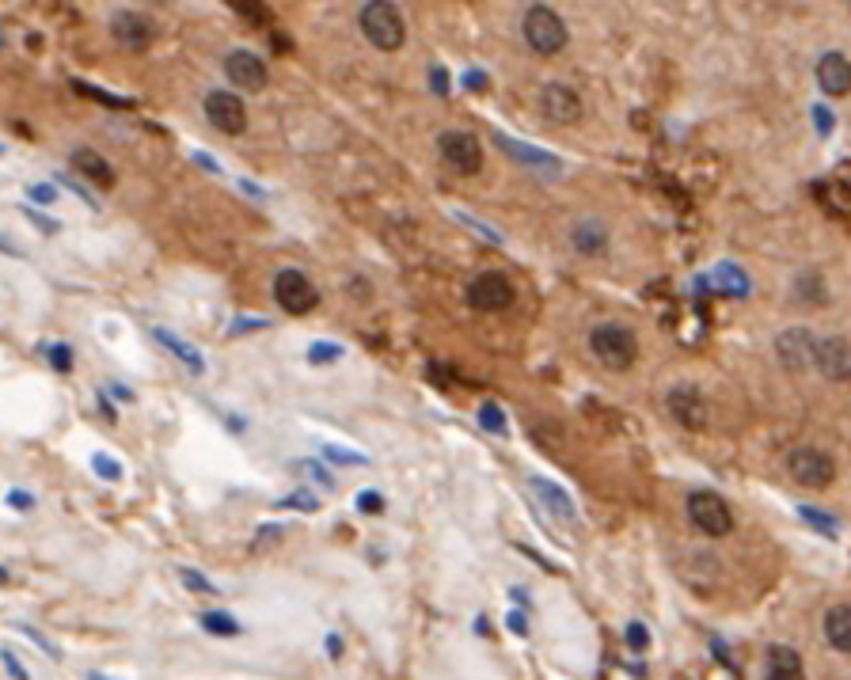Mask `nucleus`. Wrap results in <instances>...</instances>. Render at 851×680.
<instances>
[{
    "instance_id": "nucleus-9",
    "label": "nucleus",
    "mask_w": 851,
    "mask_h": 680,
    "mask_svg": "<svg viewBox=\"0 0 851 680\" xmlns=\"http://www.w3.org/2000/svg\"><path fill=\"white\" fill-rule=\"evenodd\" d=\"M814 369L833 384H851V339L825 335L814 342Z\"/></svg>"
},
{
    "instance_id": "nucleus-6",
    "label": "nucleus",
    "mask_w": 851,
    "mask_h": 680,
    "mask_svg": "<svg viewBox=\"0 0 851 680\" xmlns=\"http://www.w3.org/2000/svg\"><path fill=\"white\" fill-rule=\"evenodd\" d=\"M274 301H278L285 316H308L320 304V293H316V285H312V278L304 270L289 266V270H278V278H274Z\"/></svg>"
},
{
    "instance_id": "nucleus-15",
    "label": "nucleus",
    "mask_w": 851,
    "mask_h": 680,
    "mask_svg": "<svg viewBox=\"0 0 851 680\" xmlns=\"http://www.w3.org/2000/svg\"><path fill=\"white\" fill-rule=\"evenodd\" d=\"M111 35H114L118 46H126V50H133V54H141V50H149L152 46L156 27H152V19L141 16V12H114Z\"/></svg>"
},
{
    "instance_id": "nucleus-31",
    "label": "nucleus",
    "mask_w": 851,
    "mask_h": 680,
    "mask_svg": "<svg viewBox=\"0 0 851 680\" xmlns=\"http://www.w3.org/2000/svg\"><path fill=\"white\" fill-rule=\"evenodd\" d=\"M73 88H76V92H80V95H88V99H99L103 107H114V111H122V107H130V99H118V95L103 92V88H92V84H80V80H76Z\"/></svg>"
},
{
    "instance_id": "nucleus-25",
    "label": "nucleus",
    "mask_w": 851,
    "mask_h": 680,
    "mask_svg": "<svg viewBox=\"0 0 851 680\" xmlns=\"http://www.w3.org/2000/svg\"><path fill=\"white\" fill-rule=\"evenodd\" d=\"M198 620H202V627H206L209 635H221V639H232V635H240V624H236V616H228V612H202Z\"/></svg>"
},
{
    "instance_id": "nucleus-37",
    "label": "nucleus",
    "mask_w": 851,
    "mask_h": 680,
    "mask_svg": "<svg viewBox=\"0 0 851 680\" xmlns=\"http://www.w3.org/2000/svg\"><path fill=\"white\" fill-rule=\"evenodd\" d=\"M27 198H31L35 206H54L57 190L50 187V183H35V187H27Z\"/></svg>"
},
{
    "instance_id": "nucleus-21",
    "label": "nucleus",
    "mask_w": 851,
    "mask_h": 680,
    "mask_svg": "<svg viewBox=\"0 0 851 680\" xmlns=\"http://www.w3.org/2000/svg\"><path fill=\"white\" fill-rule=\"evenodd\" d=\"M825 643L833 646L836 654H851V605H833L821 620Z\"/></svg>"
},
{
    "instance_id": "nucleus-28",
    "label": "nucleus",
    "mask_w": 851,
    "mask_h": 680,
    "mask_svg": "<svg viewBox=\"0 0 851 680\" xmlns=\"http://www.w3.org/2000/svg\"><path fill=\"white\" fill-rule=\"evenodd\" d=\"M92 468L99 479H107V483H122V464L114 460L111 453H95L92 456Z\"/></svg>"
},
{
    "instance_id": "nucleus-49",
    "label": "nucleus",
    "mask_w": 851,
    "mask_h": 680,
    "mask_svg": "<svg viewBox=\"0 0 851 680\" xmlns=\"http://www.w3.org/2000/svg\"><path fill=\"white\" fill-rule=\"evenodd\" d=\"M88 680H111V677H103V673H92V677H88Z\"/></svg>"
},
{
    "instance_id": "nucleus-23",
    "label": "nucleus",
    "mask_w": 851,
    "mask_h": 680,
    "mask_svg": "<svg viewBox=\"0 0 851 680\" xmlns=\"http://www.w3.org/2000/svg\"><path fill=\"white\" fill-rule=\"evenodd\" d=\"M73 168L80 171L84 179H92V183H95L99 190H111V187H114L111 164H107V160H103V156H99L95 149H76V152H73Z\"/></svg>"
},
{
    "instance_id": "nucleus-40",
    "label": "nucleus",
    "mask_w": 851,
    "mask_h": 680,
    "mask_svg": "<svg viewBox=\"0 0 851 680\" xmlns=\"http://www.w3.org/2000/svg\"><path fill=\"white\" fill-rule=\"evenodd\" d=\"M8 506L19 513H27V510H35V494H27V491H8Z\"/></svg>"
},
{
    "instance_id": "nucleus-8",
    "label": "nucleus",
    "mask_w": 851,
    "mask_h": 680,
    "mask_svg": "<svg viewBox=\"0 0 851 680\" xmlns=\"http://www.w3.org/2000/svg\"><path fill=\"white\" fill-rule=\"evenodd\" d=\"M437 152H441V160H445L453 171H460V175H475V171L483 168V145H479V137L468 130H445L437 137Z\"/></svg>"
},
{
    "instance_id": "nucleus-47",
    "label": "nucleus",
    "mask_w": 851,
    "mask_h": 680,
    "mask_svg": "<svg viewBox=\"0 0 851 680\" xmlns=\"http://www.w3.org/2000/svg\"><path fill=\"white\" fill-rule=\"evenodd\" d=\"M0 251H4V255H12V259H19V247L12 244L8 236H0Z\"/></svg>"
},
{
    "instance_id": "nucleus-11",
    "label": "nucleus",
    "mask_w": 851,
    "mask_h": 680,
    "mask_svg": "<svg viewBox=\"0 0 851 680\" xmlns=\"http://www.w3.org/2000/svg\"><path fill=\"white\" fill-rule=\"evenodd\" d=\"M665 403H669L673 422H681L684 430L696 434V430L707 426V403H703V392L696 384H673L669 396H665Z\"/></svg>"
},
{
    "instance_id": "nucleus-43",
    "label": "nucleus",
    "mask_w": 851,
    "mask_h": 680,
    "mask_svg": "<svg viewBox=\"0 0 851 680\" xmlns=\"http://www.w3.org/2000/svg\"><path fill=\"white\" fill-rule=\"evenodd\" d=\"M802 517H806V521H814V525H821V529H833L836 525L833 517H825V513H817V510H802Z\"/></svg>"
},
{
    "instance_id": "nucleus-12",
    "label": "nucleus",
    "mask_w": 851,
    "mask_h": 680,
    "mask_svg": "<svg viewBox=\"0 0 851 680\" xmlns=\"http://www.w3.org/2000/svg\"><path fill=\"white\" fill-rule=\"evenodd\" d=\"M206 118L217 133L240 137L247 130V107L232 92H209L206 95Z\"/></svg>"
},
{
    "instance_id": "nucleus-51",
    "label": "nucleus",
    "mask_w": 851,
    "mask_h": 680,
    "mask_svg": "<svg viewBox=\"0 0 851 680\" xmlns=\"http://www.w3.org/2000/svg\"><path fill=\"white\" fill-rule=\"evenodd\" d=\"M160 4H168V0H160Z\"/></svg>"
},
{
    "instance_id": "nucleus-48",
    "label": "nucleus",
    "mask_w": 851,
    "mask_h": 680,
    "mask_svg": "<svg viewBox=\"0 0 851 680\" xmlns=\"http://www.w3.org/2000/svg\"><path fill=\"white\" fill-rule=\"evenodd\" d=\"M111 392H114L118 399H122V403H133V392H130V388H122V384H111Z\"/></svg>"
},
{
    "instance_id": "nucleus-39",
    "label": "nucleus",
    "mask_w": 851,
    "mask_h": 680,
    "mask_svg": "<svg viewBox=\"0 0 851 680\" xmlns=\"http://www.w3.org/2000/svg\"><path fill=\"white\" fill-rule=\"evenodd\" d=\"M358 510L361 513H380V510H384V494H380V491H361L358 494Z\"/></svg>"
},
{
    "instance_id": "nucleus-30",
    "label": "nucleus",
    "mask_w": 851,
    "mask_h": 680,
    "mask_svg": "<svg viewBox=\"0 0 851 680\" xmlns=\"http://www.w3.org/2000/svg\"><path fill=\"white\" fill-rule=\"evenodd\" d=\"M42 350H46V358H50V365H54L57 373H69L73 369V350L65 342H46Z\"/></svg>"
},
{
    "instance_id": "nucleus-45",
    "label": "nucleus",
    "mask_w": 851,
    "mask_h": 680,
    "mask_svg": "<svg viewBox=\"0 0 851 680\" xmlns=\"http://www.w3.org/2000/svg\"><path fill=\"white\" fill-rule=\"evenodd\" d=\"M445 88H449V80H445V69H434V92H437V95H445Z\"/></svg>"
},
{
    "instance_id": "nucleus-13",
    "label": "nucleus",
    "mask_w": 851,
    "mask_h": 680,
    "mask_svg": "<svg viewBox=\"0 0 851 680\" xmlns=\"http://www.w3.org/2000/svg\"><path fill=\"white\" fill-rule=\"evenodd\" d=\"M225 76L247 95L263 92L266 84H270V73H266L263 57L251 54V50H232V54L225 57Z\"/></svg>"
},
{
    "instance_id": "nucleus-29",
    "label": "nucleus",
    "mask_w": 851,
    "mask_h": 680,
    "mask_svg": "<svg viewBox=\"0 0 851 680\" xmlns=\"http://www.w3.org/2000/svg\"><path fill=\"white\" fill-rule=\"evenodd\" d=\"M179 582H183V586H187L190 593H202V597H209V593H217V586L209 582V578H206V574H202V570H190V567H183V570H179Z\"/></svg>"
},
{
    "instance_id": "nucleus-3",
    "label": "nucleus",
    "mask_w": 851,
    "mask_h": 680,
    "mask_svg": "<svg viewBox=\"0 0 851 680\" xmlns=\"http://www.w3.org/2000/svg\"><path fill=\"white\" fill-rule=\"evenodd\" d=\"M567 23L559 12H551L548 4H532L529 12H525V42H529L532 54L540 57H555L563 54V46H567Z\"/></svg>"
},
{
    "instance_id": "nucleus-27",
    "label": "nucleus",
    "mask_w": 851,
    "mask_h": 680,
    "mask_svg": "<svg viewBox=\"0 0 851 680\" xmlns=\"http://www.w3.org/2000/svg\"><path fill=\"white\" fill-rule=\"evenodd\" d=\"M479 426L498 437L506 434V415H502V407H498V403H483V407H479Z\"/></svg>"
},
{
    "instance_id": "nucleus-33",
    "label": "nucleus",
    "mask_w": 851,
    "mask_h": 680,
    "mask_svg": "<svg viewBox=\"0 0 851 680\" xmlns=\"http://www.w3.org/2000/svg\"><path fill=\"white\" fill-rule=\"evenodd\" d=\"M282 506H289V510H304V513H316L320 510V498L312 491H297L293 498H285Z\"/></svg>"
},
{
    "instance_id": "nucleus-44",
    "label": "nucleus",
    "mask_w": 851,
    "mask_h": 680,
    "mask_svg": "<svg viewBox=\"0 0 851 680\" xmlns=\"http://www.w3.org/2000/svg\"><path fill=\"white\" fill-rule=\"evenodd\" d=\"M194 160H198V164H202L206 171H217V175H221V164H217V160H209L206 152H194Z\"/></svg>"
},
{
    "instance_id": "nucleus-50",
    "label": "nucleus",
    "mask_w": 851,
    "mask_h": 680,
    "mask_svg": "<svg viewBox=\"0 0 851 680\" xmlns=\"http://www.w3.org/2000/svg\"><path fill=\"white\" fill-rule=\"evenodd\" d=\"M0 50H4V35H0Z\"/></svg>"
},
{
    "instance_id": "nucleus-1",
    "label": "nucleus",
    "mask_w": 851,
    "mask_h": 680,
    "mask_svg": "<svg viewBox=\"0 0 851 680\" xmlns=\"http://www.w3.org/2000/svg\"><path fill=\"white\" fill-rule=\"evenodd\" d=\"M589 350H593V358L601 361L605 369H612V373H627V369L639 361V339H635V331L616 320L597 323V327L589 331Z\"/></svg>"
},
{
    "instance_id": "nucleus-19",
    "label": "nucleus",
    "mask_w": 851,
    "mask_h": 680,
    "mask_svg": "<svg viewBox=\"0 0 851 680\" xmlns=\"http://www.w3.org/2000/svg\"><path fill=\"white\" fill-rule=\"evenodd\" d=\"M817 84L825 95H848L851 92V61L844 54H825L817 61Z\"/></svg>"
},
{
    "instance_id": "nucleus-38",
    "label": "nucleus",
    "mask_w": 851,
    "mask_h": 680,
    "mask_svg": "<svg viewBox=\"0 0 851 680\" xmlns=\"http://www.w3.org/2000/svg\"><path fill=\"white\" fill-rule=\"evenodd\" d=\"M0 665H4V669H8V677H12V680H31V677H27V669H23V662H19L16 654H12V650H8V646H4V650H0Z\"/></svg>"
},
{
    "instance_id": "nucleus-17",
    "label": "nucleus",
    "mask_w": 851,
    "mask_h": 680,
    "mask_svg": "<svg viewBox=\"0 0 851 680\" xmlns=\"http://www.w3.org/2000/svg\"><path fill=\"white\" fill-rule=\"evenodd\" d=\"M529 487H532V494L540 498V506H544L555 521H563V525H574V521H578V506H574V498H570L559 483H551L544 475H532Z\"/></svg>"
},
{
    "instance_id": "nucleus-34",
    "label": "nucleus",
    "mask_w": 851,
    "mask_h": 680,
    "mask_svg": "<svg viewBox=\"0 0 851 680\" xmlns=\"http://www.w3.org/2000/svg\"><path fill=\"white\" fill-rule=\"evenodd\" d=\"M624 639H627V646H631V650H635V654H643L646 646H650V631H646L643 624H627Z\"/></svg>"
},
{
    "instance_id": "nucleus-14",
    "label": "nucleus",
    "mask_w": 851,
    "mask_h": 680,
    "mask_svg": "<svg viewBox=\"0 0 851 680\" xmlns=\"http://www.w3.org/2000/svg\"><path fill=\"white\" fill-rule=\"evenodd\" d=\"M540 111L544 118L559 122V126H570L582 118V95L567 88V84H544L540 88Z\"/></svg>"
},
{
    "instance_id": "nucleus-42",
    "label": "nucleus",
    "mask_w": 851,
    "mask_h": 680,
    "mask_svg": "<svg viewBox=\"0 0 851 680\" xmlns=\"http://www.w3.org/2000/svg\"><path fill=\"white\" fill-rule=\"evenodd\" d=\"M27 217H31V221H35V225L42 228L46 236H54V232H57V221H50V217H38L35 209H27Z\"/></svg>"
},
{
    "instance_id": "nucleus-24",
    "label": "nucleus",
    "mask_w": 851,
    "mask_h": 680,
    "mask_svg": "<svg viewBox=\"0 0 851 680\" xmlns=\"http://www.w3.org/2000/svg\"><path fill=\"white\" fill-rule=\"evenodd\" d=\"M320 453L327 464H342V468H361V464H369V456L358 453V449H342V445H327V441H320Z\"/></svg>"
},
{
    "instance_id": "nucleus-22",
    "label": "nucleus",
    "mask_w": 851,
    "mask_h": 680,
    "mask_svg": "<svg viewBox=\"0 0 851 680\" xmlns=\"http://www.w3.org/2000/svg\"><path fill=\"white\" fill-rule=\"evenodd\" d=\"M570 247L578 255H605L608 247V228L601 221H578L570 228Z\"/></svg>"
},
{
    "instance_id": "nucleus-2",
    "label": "nucleus",
    "mask_w": 851,
    "mask_h": 680,
    "mask_svg": "<svg viewBox=\"0 0 851 680\" xmlns=\"http://www.w3.org/2000/svg\"><path fill=\"white\" fill-rule=\"evenodd\" d=\"M361 35L369 38L377 50L392 54L407 42V23H403V12H399L392 0H369L358 16Z\"/></svg>"
},
{
    "instance_id": "nucleus-46",
    "label": "nucleus",
    "mask_w": 851,
    "mask_h": 680,
    "mask_svg": "<svg viewBox=\"0 0 851 680\" xmlns=\"http://www.w3.org/2000/svg\"><path fill=\"white\" fill-rule=\"evenodd\" d=\"M327 654H331V658H339V654H342V639H339V635H327Z\"/></svg>"
},
{
    "instance_id": "nucleus-4",
    "label": "nucleus",
    "mask_w": 851,
    "mask_h": 680,
    "mask_svg": "<svg viewBox=\"0 0 851 680\" xmlns=\"http://www.w3.org/2000/svg\"><path fill=\"white\" fill-rule=\"evenodd\" d=\"M787 475L806 491H825L836 479V460L817 445H795L787 453Z\"/></svg>"
},
{
    "instance_id": "nucleus-41",
    "label": "nucleus",
    "mask_w": 851,
    "mask_h": 680,
    "mask_svg": "<svg viewBox=\"0 0 851 680\" xmlns=\"http://www.w3.org/2000/svg\"><path fill=\"white\" fill-rule=\"evenodd\" d=\"M506 624H510L513 635H529V620H525V612H510V616H506Z\"/></svg>"
},
{
    "instance_id": "nucleus-16",
    "label": "nucleus",
    "mask_w": 851,
    "mask_h": 680,
    "mask_svg": "<svg viewBox=\"0 0 851 680\" xmlns=\"http://www.w3.org/2000/svg\"><path fill=\"white\" fill-rule=\"evenodd\" d=\"M494 145L506 152L510 160H517L521 168L540 171V175H563V164H559V156H551V152L532 149V145H521V141H510L506 133H494Z\"/></svg>"
},
{
    "instance_id": "nucleus-32",
    "label": "nucleus",
    "mask_w": 851,
    "mask_h": 680,
    "mask_svg": "<svg viewBox=\"0 0 851 680\" xmlns=\"http://www.w3.org/2000/svg\"><path fill=\"white\" fill-rule=\"evenodd\" d=\"M19 631H23V635H27V639H31V643H38V646H42V654H46V658H50V662H57V658H61V650H57V646H54V639H46V635H42V631H35V627H27V624H19Z\"/></svg>"
},
{
    "instance_id": "nucleus-7",
    "label": "nucleus",
    "mask_w": 851,
    "mask_h": 680,
    "mask_svg": "<svg viewBox=\"0 0 851 680\" xmlns=\"http://www.w3.org/2000/svg\"><path fill=\"white\" fill-rule=\"evenodd\" d=\"M464 297H468V304H472L475 312H506V308L517 301V289L510 285L506 274L487 270V274H479V278L468 282Z\"/></svg>"
},
{
    "instance_id": "nucleus-5",
    "label": "nucleus",
    "mask_w": 851,
    "mask_h": 680,
    "mask_svg": "<svg viewBox=\"0 0 851 680\" xmlns=\"http://www.w3.org/2000/svg\"><path fill=\"white\" fill-rule=\"evenodd\" d=\"M688 521H692V529H700L703 536H711V540H722V536L734 532V510H730V502L715 491L688 494Z\"/></svg>"
},
{
    "instance_id": "nucleus-36",
    "label": "nucleus",
    "mask_w": 851,
    "mask_h": 680,
    "mask_svg": "<svg viewBox=\"0 0 851 680\" xmlns=\"http://www.w3.org/2000/svg\"><path fill=\"white\" fill-rule=\"evenodd\" d=\"M719 278L726 285H722V289H730V293H745V289H749V282H745V274H741V270H730V266H719Z\"/></svg>"
},
{
    "instance_id": "nucleus-10",
    "label": "nucleus",
    "mask_w": 851,
    "mask_h": 680,
    "mask_svg": "<svg viewBox=\"0 0 851 680\" xmlns=\"http://www.w3.org/2000/svg\"><path fill=\"white\" fill-rule=\"evenodd\" d=\"M814 335L806 327H787L779 331L776 339V361L783 365V373H810L814 369Z\"/></svg>"
},
{
    "instance_id": "nucleus-18",
    "label": "nucleus",
    "mask_w": 851,
    "mask_h": 680,
    "mask_svg": "<svg viewBox=\"0 0 851 680\" xmlns=\"http://www.w3.org/2000/svg\"><path fill=\"white\" fill-rule=\"evenodd\" d=\"M764 680H806L802 654L787 643H772L764 650Z\"/></svg>"
},
{
    "instance_id": "nucleus-26",
    "label": "nucleus",
    "mask_w": 851,
    "mask_h": 680,
    "mask_svg": "<svg viewBox=\"0 0 851 680\" xmlns=\"http://www.w3.org/2000/svg\"><path fill=\"white\" fill-rule=\"evenodd\" d=\"M346 350H342V342H331V339H316L308 346V361L312 365H331V361H339Z\"/></svg>"
},
{
    "instance_id": "nucleus-20",
    "label": "nucleus",
    "mask_w": 851,
    "mask_h": 680,
    "mask_svg": "<svg viewBox=\"0 0 851 680\" xmlns=\"http://www.w3.org/2000/svg\"><path fill=\"white\" fill-rule=\"evenodd\" d=\"M152 339L160 342V346H164V350H168L175 361H183L194 377H202V373H206V358H202V354H198V350H194L187 339H179L175 331H168V327H152Z\"/></svg>"
},
{
    "instance_id": "nucleus-35",
    "label": "nucleus",
    "mask_w": 851,
    "mask_h": 680,
    "mask_svg": "<svg viewBox=\"0 0 851 680\" xmlns=\"http://www.w3.org/2000/svg\"><path fill=\"white\" fill-rule=\"evenodd\" d=\"M795 293H798V297H806V301H825V289L817 285L814 274H806V278H798Z\"/></svg>"
}]
</instances>
